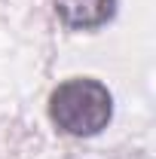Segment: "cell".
Segmentation results:
<instances>
[{
    "label": "cell",
    "mask_w": 156,
    "mask_h": 159,
    "mask_svg": "<svg viewBox=\"0 0 156 159\" xmlns=\"http://www.w3.org/2000/svg\"><path fill=\"white\" fill-rule=\"evenodd\" d=\"M113 113V98L98 80L77 77L61 83L49 98V116L67 135H95Z\"/></svg>",
    "instance_id": "6da1fadb"
},
{
    "label": "cell",
    "mask_w": 156,
    "mask_h": 159,
    "mask_svg": "<svg viewBox=\"0 0 156 159\" xmlns=\"http://www.w3.org/2000/svg\"><path fill=\"white\" fill-rule=\"evenodd\" d=\"M117 0H55V9L71 28H98L113 16Z\"/></svg>",
    "instance_id": "7a4b0ae2"
}]
</instances>
